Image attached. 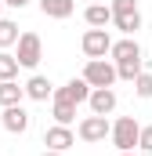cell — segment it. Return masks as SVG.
<instances>
[{
  "mask_svg": "<svg viewBox=\"0 0 152 156\" xmlns=\"http://www.w3.org/2000/svg\"><path fill=\"white\" fill-rule=\"evenodd\" d=\"M91 91H94V87H91L83 76H73L65 87H58L54 94H58V98H65V102H73V105H83V102H91Z\"/></svg>",
  "mask_w": 152,
  "mask_h": 156,
  "instance_id": "obj_7",
  "label": "cell"
},
{
  "mask_svg": "<svg viewBox=\"0 0 152 156\" xmlns=\"http://www.w3.org/2000/svg\"><path fill=\"white\" fill-rule=\"evenodd\" d=\"M18 69H22L18 55H11V51H0V80H15V76H18Z\"/></svg>",
  "mask_w": 152,
  "mask_h": 156,
  "instance_id": "obj_17",
  "label": "cell"
},
{
  "mask_svg": "<svg viewBox=\"0 0 152 156\" xmlns=\"http://www.w3.org/2000/svg\"><path fill=\"white\" fill-rule=\"evenodd\" d=\"M43 156H65V153H54V149H47V153H43Z\"/></svg>",
  "mask_w": 152,
  "mask_h": 156,
  "instance_id": "obj_23",
  "label": "cell"
},
{
  "mask_svg": "<svg viewBox=\"0 0 152 156\" xmlns=\"http://www.w3.org/2000/svg\"><path fill=\"white\" fill-rule=\"evenodd\" d=\"M112 44H116V40L109 37V29H87L83 40H80V47H83L87 58H105V55L112 51Z\"/></svg>",
  "mask_w": 152,
  "mask_h": 156,
  "instance_id": "obj_5",
  "label": "cell"
},
{
  "mask_svg": "<svg viewBox=\"0 0 152 156\" xmlns=\"http://www.w3.org/2000/svg\"><path fill=\"white\" fill-rule=\"evenodd\" d=\"M134 94H138V98H152V73H149V69L138 73V80H134Z\"/></svg>",
  "mask_w": 152,
  "mask_h": 156,
  "instance_id": "obj_19",
  "label": "cell"
},
{
  "mask_svg": "<svg viewBox=\"0 0 152 156\" xmlns=\"http://www.w3.org/2000/svg\"><path fill=\"white\" fill-rule=\"evenodd\" d=\"M119 156H134V153H119Z\"/></svg>",
  "mask_w": 152,
  "mask_h": 156,
  "instance_id": "obj_25",
  "label": "cell"
},
{
  "mask_svg": "<svg viewBox=\"0 0 152 156\" xmlns=\"http://www.w3.org/2000/svg\"><path fill=\"white\" fill-rule=\"evenodd\" d=\"M87 105H91V113H98V116H109V113L116 109V91H112V87H94Z\"/></svg>",
  "mask_w": 152,
  "mask_h": 156,
  "instance_id": "obj_9",
  "label": "cell"
},
{
  "mask_svg": "<svg viewBox=\"0 0 152 156\" xmlns=\"http://www.w3.org/2000/svg\"><path fill=\"white\" fill-rule=\"evenodd\" d=\"M40 11L47 18H69L76 11V0H40Z\"/></svg>",
  "mask_w": 152,
  "mask_h": 156,
  "instance_id": "obj_14",
  "label": "cell"
},
{
  "mask_svg": "<svg viewBox=\"0 0 152 156\" xmlns=\"http://www.w3.org/2000/svg\"><path fill=\"white\" fill-rule=\"evenodd\" d=\"M0 123H4L7 134H26V131H29V113H26L22 105H7L4 116H0Z\"/></svg>",
  "mask_w": 152,
  "mask_h": 156,
  "instance_id": "obj_8",
  "label": "cell"
},
{
  "mask_svg": "<svg viewBox=\"0 0 152 156\" xmlns=\"http://www.w3.org/2000/svg\"><path fill=\"white\" fill-rule=\"evenodd\" d=\"M18 26L11 22V18H0V51H7V47H15L18 44Z\"/></svg>",
  "mask_w": 152,
  "mask_h": 156,
  "instance_id": "obj_18",
  "label": "cell"
},
{
  "mask_svg": "<svg viewBox=\"0 0 152 156\" xmlns=\"http://www.w3.org/2000/svg\"><path fill=\"white\" fill-rule=\"evenodd\" d=\"M112 26L123 33V37H134L141 29V11H130V15H112Z\"/></svg>",
  "mask_w": 152,
  "mask_h": 156,
  "instance_id": "obj_15",
  "label": "cell"
},
{
  "mask_svg": "<svg viewBox=\"0 0 152 156\" xmlns=\"http://www.w3.org/2000/svg\"><path fill=\"white\" fill-rule=\"evenodd\" d=\"M76 134H80V142H87V145H98V142L112 138V123H109L105 116H98V113H91V116H83V120H80Z\"/></svg>",
  "mask_w": 152,
  "mask_h": 156,
  "instance_id": "obj_3",
  "label": "cell"
},
{
  "mask_svg": "<svg viewBox=\"0 0 152 156\" xmlns=\"http://www.w3.org/2000/svg\"><path fill=\"white\" fill-rule=\"evenodd\" d=\"M43 145L54 149V153H65V149H73V145H76V134L65 127V123H54V127L43 131Z\"/></svg>",
  "mask_w": 152,
  "mask_h": 156,
  "instance_id": "obj_6",
  "label": "cell"
},
{
  "mask_svg": "<svg viewBox=\"0 0 152 156\" xmlns=\"http://www.w3.org/2000/svg\"><path fill=\"white\" fill-rule=\"evenodd\" d=\"M109 7H112V15H130V11H138V0H112Z\"/></svg>",
  "mask_w": 152,
  "mask_h": 156,
  "instance_id": "obj_20",
  "label": "cell"
},
{
  "mask_svg": "<svg viewBox=\"0 0 152 156\" xmlns=\"http://www.w3.org/2000/svg\"><path fill=\"white\" fill-rule=\"evenodd\" d=\"M18 62H22V69H36L40 58H43V40L36 37V33H22L18 37Z\"/></svg>",
  "mask_w": 152,
  "mask_h": 156,
  "instance_id": "obj_4",
  "label": "cell"
},
{
  "mask_svg": "<svg viewBox=\"0 0 152 156\" xmlns=\"http://www.w3.org/2000/svg\"><path fill=\"white\" fill-rule=\"evenodd\" d=\"M91 4H98V0H91Z\"/></svg>",
  "mask_w": 152,
  "mask_h": 156,
  "instance_id": "obj_27",
  "label": "cell"
},
{
  "mask_svg": "<svg viewBox=\"0 0 152 156\" xmlns=\"http://www.w3.org/2000/svg\"><path fill=\"white\" fill-rule=\"evenodd\" d=\"M112 62H130V58H141V47H138V40L134 37H123V40H116L112 44Z\"/></svg>",
  "mask_w": 152,
  "mask_h": 156,
  "instance_id": "obj_13",
  "label": "cell"
},
{
  "mask_svg": "<svg viewBox=\"0 0 152 156\" xmlns=\"http://www.w3.org/2000/svg\"><path fill=\"white\" fill-rule=\"evenodd\" d=\"M138 149H141V153H152V127H141V138H138Z\"/></svg>",
  "mask_w": 152,
  "mask_h": 156,
  "instance_id": "obj_21",
  "label": "cell"
},
{
  "mask_svg": "<svg viewBox=\"0 0 152 156\" xmlns=\"http://www.w3.org/2000/svg\"><path fill=\"white\" fill-rule=\"evenodd\" d=\"M51 94H54V83H51L47 76H40V73H36V76L26 80V98H33V102H47Z\"/></svg>",
  "mask_w": 152,
  "mask_h": 156,
  "instance_id": "obj_12",
  "label": "cell"
},
{
  "mask_svg": "<svg viewBox=\"0 0 152 156\" xmlns=\"http://www.w3.org/2000/svg\"><path fill=\"white\" fill-rule=\"evenodd\" d=\"M138 156H152V153H138Z\"/></svg>",
  "mask_w": 152,
  "mask_h": 156,
  "instance_id": "obj_26",
  "label": "cell"
},
{
  "mask_svg": "<svg viewBox=\"0 0 152 156\" xmlns=\"http://www.w3.org/2000/svg\"><path fill=\"white\" fill-rule=\"evenodd\" d=\"M22 98H26V83H18V80H0V109L22 105Z\"/></svg>",
  "mask_w": 152,
  "mask_h": 156,
  "instance_id": "obj_11",
  "label": "cell"
},
{
  "mask_svg": "<svg viewBox=\"0 0 152 156\" xmlns=\"http://www.w3.org/2000/svg\"><path fill=\"white\" fill-rule=\"evenodd\" d=\"M51 116H54V123H65V127H69V123L76 120V105L54 94V105H51Z\"/></svg>",
  "mask_w": 152,
  "mask_h": 156,
  "instance_id": "obj_16",
  "label": "cell"
},
{
  "mask_svg": "<svg viewBox=\"0 0 152 156\" xmlns=\"http://www.w3.org/2000/svg\"><path fill=\"white\" fill-rule=\"evenodd\" d=\"M83 80L91 83V87H112L119 73H116V62L109 58H87V66H83Z\"/></svg>",
  "mask_w": 152,
  "mask_h": 156,
  "instance_id": "obj_1",
  "label": "cell"
},
{
  "mask_svg": "<svg viewBox=\"0 0 152 156\" xmlns=\"http://www.w3.org/2000/svg\"><path fill=\"white\" fill-rule=\"evenodd\" d=\"M138 138H141V123H138L134 116H119L112 123V145L119 149V153H134Z\"/></svg>",
  "mask_w": 152,
  "mask_h": 156,
  "instance_id": "obj_2",
  "label": "cell"
},
{
  "mask_svg": "<svg viewBox=\"0 0 152 156\" xmlns=\"http://www.w3.org/2000/svg\"><path fill=\"white\" fill-rule=\"evenodd\" d=\"M4 7H7V4H4V0H0V18H4Z\"/></svg>",
  "mask_w": 152,
  "mask_h": 156,
  "instance_id": "obj_24",
  "label": "cell"
},
{
  "mask_svg": "<svg viewBox=\"0 0 152 156\" xmlns=\"http://www.w3.org/2000/svg\"><path fill=\"white\" fill-rule=\"evenodd\" d=\"M83 22H87L91 29H105V26H112V7H109V4H87Z\"/></svg>",
  "mask_w": 152,
  "mask_h": 156,
  "instance_id": "obj_10",
  "label": "cell"
},
{
  "mask_svg": "<svg viewBox=\"0 0 152 156\" xmlns=\"http://www.w3.org/2000/svg\"><path fill=\"white\" fill-rule=\"evenodd\" d=\"M4 4H7V7H18V11H22V7H29V0H4Z\"/></svg>",
  "mask_w": 152,
  "mask_h": 156,
  "instance_id": "obj_22",
  "label": "cell"
}]
</instances>
